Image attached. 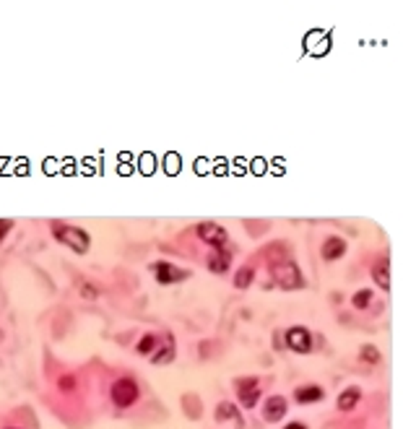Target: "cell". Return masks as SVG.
<instances>
[{
  "instance_id": "cell-15",
  "label": "cell",
  "mask_w": 403,
  "mask_h": 429,
  "mask_svg": "<svg viewBox=\"0 0 403 429\" xmlns=\"http://www.w3.org/2000/svg\"><path fill=\"white\" fill-rule=\"evenodd\" d=\"M252 268H239L237 271V278H234V284H237V289H247V286L252 284Z\"/></svg>"
},
{
  "instance_id": "cell-13",
  "label": "cell",
  "mask_w": 403,
  "mask_h": 429,
  "mask_svg": "<svg viewBox=\"0 0 403 429\" xmlns=\"http://www.w3.org/2000/svg\"><path fill=\"white\" fill-rule=\"evenodd\" d=\"M208 268H211L213 273H224L226 268H229V252L219 250L216 255H211V258H208Z\"/></svg>"
},
{
  "instance_id": "cell-20",
  "label": "cell",
  "mask_w": 403,
  "mask_h": 429,
  "mask_svg": "<svg viewBox=\"0 0 403 429\" xmlns=\"http://www.w3.org/2000/svg\"><path fill=\"white\" fill-rule=\"evenodd\" d=\"M362 359H364V362H369V364H377V362H380V354H377L375 346H364V349H362Z\"/></svg>"
},
{
  "instance_id": "cell-6",
  "label": "cell",
  "mask_w": 403,
  "mask_h": 429,
  "mask_svg": "<svg viewBox=\"0 0 403 429\" xmlns=\"http://www.w3.org/2000/svg\"><path fill=\"white\" fill-rule=\"evenodd\" d=\"M286 346L297 354H307L312 349V336L307 328H289L286 330Z\"/></svg>"
},
{
  "instance_id": "cell-10",
  "label": "cell",
  "mask_w": 403,
  "mask_h": 429,
  "mask_svg": "<svg viewBox=\"0 0 403 429\" xmlns=\"http://www.w3.org/2000/svg\"><path fill=\"white\" fill-rule=\"evenodd\" d=\"M359 398H362V390L359 388H346L341 395H338V408H341V411H351V408H356Z\"/></svg>"
},
{
  "instance_id": "cell-18",
  "label": "cell",
  "mask_w": 403,
  "mask_h": 429,
  "mask_svg": "<svg viewBox=\"0 0 403 429\" xmlns=\"http://www.w3.org/2000/svg\"><path fill=\"white\" fill-rule=\"evenodd\" d=\"M369 299H372V291H367V289H364V291H356V294H354V307L362 310V307L369 304Z\"/></svg>"
},
{
  "instance_id": "cell-4",
  "label": "cell",
  "mask_w": 403,
  "mask_h": 429,
  "mask_svg": "<svg viewBox=\"0 0 403 429\" xmlns=\"http://www.w3.org/2000/svg\"><path fill=\"white\" fill-rule=\"evenodd\" d=\"M198 237L208 242V245H213L216 250H224L226 242H229V237L224 232V226H219L216 221H203L200 226H198Z\"/></svg>"
},
{
  "instance_id": "cell-21",
  "label": "cell",
  "mask_w": 403,
  "mask_h": 429,
  "mask_svg": "<svg viewBox=\"0 0 403 429\" xmlns=\"http://www.w3.org/2000/svg\"><path fill=\"white\" fill-rule=\"evenodd\" d=\"M11 226H13V221L8 219H0V242H3V237L11 232Z\"/></svg>"
},
{
  "instance_id": "cell-8",
  "label": "cell",
  "mask_w": 403,
  "mask_h": 429,
  "mask_svg": "<svg viewBox=\"0 0 403 429\" xmlns=\"http://www.w3.org/2000/svg\"><path fill=\"white\" fill-rule=\"evenodd\" d=\"M154 273H156V278H159V284H172V281H180V278L187 276L185 271H177V268L169 265V263H156Z\"/></svg>"
},
{
  "instance_id": "cell-12",
  "label": "cell",
  "mask_w": 403,
  "mask_h": 429,
  "mask_svg": "<svg viewBox=\"0 0 403 429\" xmlns=\"http://www.w3.org/2000/svg\"><path fill=\"white\" fill-rule=\"evenodd\" d=\"M372 276H375V284H380L382 289H390V265H388V260H380L375 268H372Z\"/></svg>"
},
{
  "instance_id": "cell-3",
  "label": "cell",
  "mask_w": 403,
  "mask_h": 429,
  "mask_svg": "<svg viewBox=\"0 0 403 429\" xmlns=\"http://www.w3.org/2000/svg\"><path fill=\"white\" fill-rule=\"evenodd\" d=\"M109 395H112V403H115L117 408H128V406H133V403L138 401V382L133 377H117L115 382H112Z\"/></svg>"
},
{
  "instance_id": "cell-11",
  "label": "cell",
  "mask_w": 403,
  "mask_h": 429,
  "mask_svg": "<svg viewBox=\"0 0 403 429\" xmlns=\"http://www.w3.org/2000/svg\"><path fill=\"white\" fill-rule=\"evenodd\" d=\"M325 393L323 388H317V385H304V388H299L297 393H294V398H297L299 403H312V401H320Z\"/></svg>"
},
{
  "instance_id": "cell-14",
  "label": "cell",
  "mask_w": 403,
  "mask_h": 429,
  "mask_svg": "<svg viewBox=\"0 0 403 429\" xmlns=\"http://www.w3.org/2000/svg\"><path fill=\"white\" fill-rule=\"evenodd\" d=\"M224 419H237V424H242L237 406H234V403H229V401H224L219 408H216V421H224Z\"/></svg>"
},
{
  "instance_id": "cell-7",
  "label": "cell",
  "mask_w": 403,
  "mask_h": 429,
  "mask_svg": "<svg viewBox=\"0 0 403 429\" xmlns=\"http://www.w3.org/2000/svg\"><path fill=\"white\" fill-rule=\"evenodd\" d=\"M286 414V398L284 395H271L265 406H263V416H265V421H278V419H284Z\"/></svg>"
},
{
  "instance_id": "cell-16",
  "label": "cell",
  "mask_w": 403,
  "mask_h": 429,
  "mask_svg": "<svg viewBox=\"0 0 403 429\" xmlns=\"http://www.w3.org/2000/svg\"><path fill=\"white\" fill-rule=\"evenodd\" d=\"M156 346H159V338L151 336V333H146V336L138 341V351H141V354H151V351H156Z\"/></svg>"
},
{
  "instance_id": "cell-9",
  "label": "cell",
  "mask_w": 403,
  "mask_h": 429,
  "mask_svg": "<svg viewBox=\"0 0 403 429\" xmlns=\"http://www.w3.org/2000/svg\"><path fill=\"white\" fill-rule=\"evenodd\" d=\"M346 252V242L341 239V237H330V239H325L323 245V258L325 260H336L341 258Z\"/></svg>"
},
{
  "instance_id": "cell-2",
  "label": "cell",
  "mask_w": 403,
  "mask_h": 429,
  "mask_svg": "<svg viewBox=\"0 0 403 429\" xmlns=\"http://www.w3.org/2000/svg\"><path fill=\"white\" fill-rule=\"evenodd\" d=\"M271 276H273V281L281 286V289H299L302 281H304L297 268V263L289 258L271 263Z\"/></svg>"
},
{
  "instance_id": "cell-22",
  "label": "cell",
  "mask_w": 403,
  "mask_h": 429,
  "mask_svg": "<svg viewBox=\"0 0 403 429\" xmlns=\"http://www.w3.org/2000/svg\"><path fill=\"white\" fill-rule=\"evenodd\" d=\"M284 429H307V427H304V424H302V421H291V424H286Z\"/></svg>"
},
{
  "instance_id": "cell-17",
  "label": "cell",
  "mask_w": 403,
  "mask_h": 429,
  "mask_svg": "<svg viewBox=\"0 0 403 429\" xmlns=\"http://www.w3.org/2000/svg\"><path fill=\"white\" fill-rule=\"evenodd\" d=\"M172 354H174V346L167 343V346H161V351L151 354V359H154L156 364H161V362H169V359H172Z\"/></svg>"
},
{
  "instance_id": "cell-23",
  "label": "cell",
  "mask_w": 403,
  "mask_h": 429,
  "mask_svg": "<svg viewBox=\"0 0 403 429\" xmlns=\"http://www.w3.org/2000/svg\"><path fill=\"white\" fill-rule=\"evenodd\" d=\"M5 429H18V427H5Z\"/></svg>"
},
{
  "instance_id": "cell-19",
  "label": "cell",
  "mask_w": 403,
  "mask_h": 429,
  "mask_svg": "<svg viewBox=\"0 0 403 429\" xmlns=\"http://www.w3.org/2000/svg\"><path fill=\"white\" fill-rule=\"evenodd\" d=\"M57 388L63 390V393H70V390H76V377L73 375H63L57 380Z\"/></svg>"
},
{
  "instance_id": "cell-1",
  "label": "cell",
  "mask_w": 403,
  "mask_h": 429,
  "mask_svg": "<svg viewBox=\"0 0 403 429\" xmlns=\"http://www.w3.org/2000/svg\"><path fill=\"white\" fill-rule=\"evenodd\" d=\"M52 234H55L57 242H63V245H68L76 252H86L89 250V234L83 229H78V226H70V224H63V221H52Z\"/></svg>"
},
{
  "instance_id": "cell-5",
  "label": "cell",
  "mask_w": 403,
  "mask_h": 429,
  "mask_svg": "<svg viewBox=\"0 0 403 429\" xmlns=\"http://www.w3.org/2000/svg\"><path fill=\"white\" fill-rule=\"evenodd\" d=\"M237 395L245 408H252L260 398V380L258 377H239L237 380Z\"/></svg>"
}]
</instances>
